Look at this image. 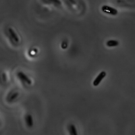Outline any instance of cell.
Here are the masks:
<instances>
[{
    "mask_svg": "<svg viewBox=\"0 0 135 135\" xmlns=\"http://www.w3.org/2000/svg\"><path fill=\"white\" fill-rule=\"evenodd\" d=\"M7 35L10 40L11 42L13 44H18L20 42V38L15 30L11 27H9L7 29Z\"/></svg>",
    "mask_w": 135,
    "mask_h": 135,
    "instance_id": "obj_1",
    "label": "cell"
},
{
    "mask_svg": "<svg viewBox=\"0 0 135 135\" xmlns=\"http://www.w3.org/2000/svg\"><path fill=\"white\" fill-rule=\"evenodd\" d=\"M17 76L18 78V80L21 82L22 83H23L24 84H26V85H31L32 82V80L23 72V71H18L17 72Z\"/></svg>",
    "mask_w": 135,
    "mask_h": 135,
    "instance_id": "obj_2",
    "label": "cell"
},
{
    "mask_svg": "<svg viewBox=\"0 0 135 135\" xmlns=\"http://www.w3.org/2000/svg\"><path fill=\"white\" fill-rule=\"evenodd\" d=\"M101 10L103 13H105V14L115 16L118 14V11L114 7L109 6V5H104L101 7Z\"/></svg>",
    "mask_w": 135,
    "mask_h": 135,
    "instance_id": "obj_3",
    "label": "cell"
},
{
    "mask_svg": "<svg viewBox=\"0 0 135 135\" xmlns=\"http://www.w3.org/2000/svg\"><path fill=\"white\" fill-rule=\"evenodd\" d=\"M106 75H107V73L105 72V71H101V72L98 74V75L96 76V79H94V80L93 81L92 84H93L94 86L95 87L98 86L100 85V83H102V81L103 80V79L106 76Z\"/></svg>",
    "mask_w": 135,
    "mask_h": 135,
    "instance_id": "obj_4",
    "label": "cell"
},
{
    "mask_svg": "<svg viewBox=\"0 0 135 135\" xmlns=\"http://www.w3.org/2000/svg\"><path fill=\"white\" fill-rule=\"evenodd\" d=\"M25 122L28 129H32L34 127V119L30 113H26L25 115Z\"/></svg>",
    "mask_w": 135,
    "mask_h": 135,
    "instance_id": "obj_5",
    "label": "cell"
},
{
    "mask_svg": "<svg viewBox=\"0 0 135 135\" xmlns=\"http://www.w3.org/2000/svg\"><path fill=\"white\" fill-rule=\"evenodd\" d=\"M18 96H19L18 92H17V91H15H15H11V92L8 94L6 98V101L8 103H13L18 98Z\"/></svg>",
    "mask_w": 135,
    "mask_h": 135,
    "instance_id": "obj_6",
    "label": "cell"
},
{
    "mask_svg": "<svg viewBox=\"0 0 135 135\" xmlns=\"http://www.w3.org/2000/svg\"><path fill=\"white\" fill-rule=\"evenodd\" d=\"M67 130H68L69 135H79L77 129L75 124L70 123L67 126Z\"/></svg>",
    "mask_w": 135,
    "mask_h": 135,
    "instance_id": "obj_7",
    "label": "cell"
},
{
    "mask_svg": "<svg viewBox=\"0 0 135 135\" xmlns=\"http://www.w3.org/2000/svg\"><path fill=\"white\" fill-rule=\"evenodd\" d=\"M42 2L45 4H51L56 7H59L61 5V0H42Z\"/></svg>",
    "mask_w": 135,
    "mask_h": 135,
    "instance_id": "obj_8",
    "label": "cell"
},
{
    "mask_svg": "<svg viewBox=\"0 0 135 135\" xmlns=\"http://www.w3.org/2000/svg\"><path fill=\"white\" fill-rule=\"evenodd\" d=\"M105 44L108 47H117L119 45V42L116 40H109L107 41Z\"/></svg>",
    "mask_w": 135,
    "mask_h": 135,
    "instance_id": "obj_9",
    "label": "cell"
},
{
    "mask_svg": "<svg viewBox=\"0 0 135 135\" xmlns=\"http://www.w3.org/2000/svg\"><path fill=\"white\" fill-rule=\"evenodd\" d=\"M61 46V47L63 49V50H65V49L68 47V41H67V40H63V42H62Z\"/></svg>",
    "mask_w": 135,
    "mask_h": 135,
    "instance_id": "obj_10",
    "label": "cell"
},
{
    "mask_svg": "<svg viewBox=\"0 0 135 135\" xmlns=\"http://www.w3.org/2000/svg\"><path fill=\"white\" fill-rule=\"evenodd\" d=\"M1 80H2L3 82H6L7 80V75L5 73H2L1 75Z\"/></svg>",
    "mask_w": 135,
    "mask_h": 135,
    "instance_id": "obj_11",
    "label": "cell"
},
{
    "mask_svg": "<svg viewBox=\"0 0 135 135\" xmlns=\"http://www.w3.org/2000/svg\"><path fill=\"white\" fill-rule=\"evenodd\" d=\"M68 2L71 4V5H76V1L75 0H67Z\"/></svg>",
    "mask_w": 135,
    "mask_h": 135,
    "instance_id": "obj_12",
    "label": "cell"
}]
</instances>
